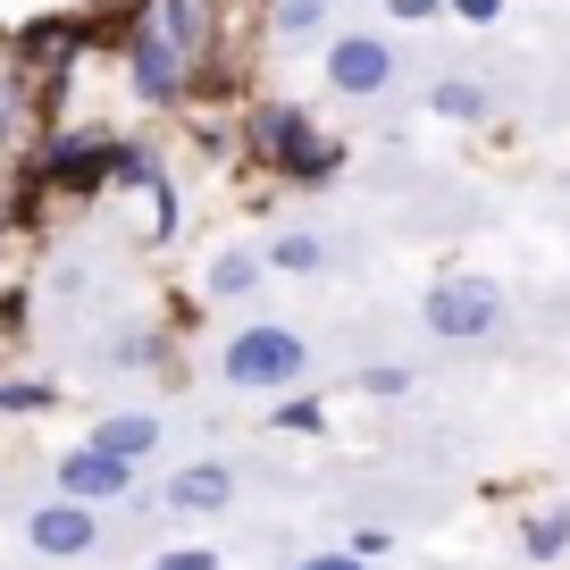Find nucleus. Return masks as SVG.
<instances>
[{"instance_id":"f257e3e1","label":"nucleus","mask_w":570,"mask_h":570,"mask_svg":"<svg viewBox=\"0 0 570 570\" xmlns=\"http://www.w3.org/2000/svg\"><path fill=\"white\" fill-rule=\"evenodd\" d=\"M218 377H227L235 394H294L311 377V344L294 336V327H277V320H252V327L227 336Z\"/></svg>"},{"instance_id":"f03ea898","label":"nucleus","mask_w":570,"mask_h":570,"mask_svg":"<svg viewBox=\"0 0 570 570\" xmlns=\"http://www.w3.org/2000/svg\"><path fill=\"white\" fill-rule=\"evenodd\" d=\"M244 142H252V160H261V168H285L294 185H320L327 168H336V151L320 142L311 109H294V101H261L252 126H244Z\"/></svg>"},{"instance_id":"7ed1b4c3","label":"nucleus","mask_w":570,"mask_h":570,"mask_svg":"<svg viewBox=\"0 0 570 570\" xmlns=\"http://www.w3.org/2000/svg\"><path fill=\"white\" fill-rule=\"evenodd\" d=\"M428 336H445V344H479L503 327V285L487 277H445V285H428V303H420Z\"/></svg>"},{"instance_id":"20e7f679","label":"nucleus","mask_w":570,"mask_h":570,"mask_svg":"<svg viewBox=\"0 0 570 570\" xmlns=\"http://www.w3.org/2000/svg\"><path fill=\"white\" fill-rule=\"evenodd\" d=\"M394 68H403V51H394L386 35H336V42H327V85L353 92V101H361V92H386Z\"/></svg>"},{"instance_id":"39448f33","label":"nucleus","mask_w":570,"mask_h":570,"mask_svg":"<svg viewBox=\"0 0 570 570\" xmlns=\"http://www.w3.org/2000/svg\"><path fill=\"white\" fill-rule=\"evenodd\" d=\"M126 68H135V92H142V101H177L194 59H185L177 42H168V26L151 18V26H135V42H126Z\"/></svg>"},{"instance_id":"423d86ee","label":"nucleus","mask_w":570,"mask_h":570,"mask_svg":"<svg viewBox=\"0 0 570 570\" xmlns=\"http://www.w3.org/2000/svg\"><path fill=\"white\" fill-rule=\"evenodd\" d=\"M126 487H135V462H126V453L76 445L68 462H59V495H76V503H109V495H126Z\"/></svg>"},{"instance_id":"0eeeda50","label":"nucleus","mask_w":570,"mask_h":570,"mask_svg":"<svg viewBox=\"0 0 570 570\" xmlns=\"http://www.w3.org/2000/svg\"><path fill=\"white\" fill-rule=\"evenodd\" d=\"M26 537H35V553H59V562H68V553L101 546V520H92L76 495H59V503H42V512L26 520Z\"/></svg>"},{"instance_id":"6e6552de","label":"nucleus","mask_w":570,"mask_h":570,"mask_svg":"<svg viewBox=\"0 0 570 570\" xmlns=\"http://www.w3.org/2000/svg\"><path fill=\"white\" fill-rule=\"evenodd\" d=\"M109 168H118V142L68 135V142H51V151H42V177H51V185H101Z\"/></svg>"},{"instance_id":"1a4fd4ad","label":"nucleus","mask_w":570,"mask_h":570,"mask_svg":"<svg viewBox=\"0 0 570 570\" xmlns=\"http://www.w3.org/2000/svg\"><path fill=\"white\" fill-rule=\"evenodd\" d=\"M235 503V470L227 462H194L168 479V512H227Z\"/></svg>"},{"instance_id":"9d476101","label":"nucleus","mask_w":570,"mask_h":570,"mask_svg":"<svg viewBox=\"0 0 570 570\" xmlns=\"http://www.w3.org/2000/svg\"><path fill=\"white\" fill-rule=\"evenodd\" d=\"M92 445H101V453H126V462H142V453L160 445V420H151V411H118V420L92 428Z\"/></svg>"},{"instance_id":"9b49d317","label":"nucleus","mask_w":570,"mask_h":570,"mask_svg":"<svg viewBox=\"0 0 570 570\" xmlns=\"http://www.w3.org/2000/svg\"><path fill=\"white\" fill-rule=\"evenodd\" d=\"M428 109H436L445 126H479V118H487L495 101H487V85H470V76H445V85L428 92Z\"/></svg>"},{"instance_id":"f8f14e48","label":"nucleus","mask_w":570,"mask_h":570,"mask_svg":"<svg viewBox=\"0 0 570 570\" xmlns=\"http://www.w3.org/2000/svg\"><path fill=\"white\" fill-rule=\"evenodd\" d=\"M151 18L168 26V42H177L185 59H202V42H210V18H202V0H160Z\"/></svg>"},{"instance_id":"ddd939ff","label":"nucleus","mask_w":570,"mask_h":570,"mask_svg":"<svg viewBox=\"0 0 570 570\" xmlns=\"http://www.w3.org/2000/svg\"><path fill=\"white\" fill-rule=\"evenodd\" d=\"M562 546H570V512H562V503H553V512H529V529H520V553H529V562H553Z\"/></svg>"},{"instance_id":"4468645a","label":"nucleus","mask_w":570,"mask_h":570,"mask_svg":"<svg viewBox=\"0 0 570 570\" xmlns=\"http://www.w3.org/2000/svg\"><path fill=\"white\" fill-rule=\"evenodd\" d=\"M261 252H218L210 261V294H252V285H261Z\"/></svg>"},{"instance_id":"2eb2a0df","label":"nucleus","mask_w":570,"mask_h":570,"mask_svg":"<svg viewBox=\"0 0 570 570\" xmlns=\"http://www.w3.org/2000/svg\"><path fill=\"white\" fill-rule=\"evenodd\" d=\"M268 261L294 268V277H311V268L327 261V244H320V235H277V244H268Z\"/></svg>"},{"instance_id":"dca6fc26","label":"nucleus","mask_w":570,"mask_h":570,"mask_svg":"<svg viewBox=\"0 0 570 570\" xmlns=\"http://www.w3.org/2000/svg\"><path fill=\"white\" fill-rule=\"evenodd\" d=\"M320 18H327V0H277V35H285V42L320 35Z\"/></svg>"},{"instance_id":"f3484780","label":"nucleus","mask_w":570,"mask_h":570,"mask_svg":"<svg viewBox=\"0 0 570 570\" xmlns=\"http://www.w3.org/2000/svg\"><path fill=\"white\" fill-rule=\"evenodd\" d=\"M361 394H411V370L403 361H377V370H361Z\"/></svg>"},{"instance_id":"a211bd4d","label":"nucleus","mask_w":570,"mask_h":570,"mask_svg":"<svg viewBox=\"0 0 570 570\" xmlns=\"http://www.w3.org/2000/svg\"><path fill=\"white\" fill-rule=\"evenodd\" d=\"M320 420H327V411L311 403V394H285V411H277V428H320Z\"/></svg>"},{"instance_id":"6ab92c4d","label":"nucleus","mask_w":570,"mask_h":570,"mask_svg":"<svg viewBox=\"0 0 570 570\" xmlns=\"http://www.w3.org/2000/svg\"><path fill=\"white\" fill-rule=\"evenodd\" d=\"M51 403V386H0V411H42Z\"/></svg>"},{"instance_id":"aec40b11","label":"nucleus","mask_w":570,"mask_h":570,"mask_svg":"<svg viewBox=\"0 0 570 570\" xmlns=\"http://www.w3.org/2000/svg\"><path fill=\"white\" fill-rule=\"evenodd\" d=\"M294 570H370V553H311V562H294Z\"/></svg>"},{"instance_id":"412c9836","label":"nucleus","mask_w":570,"mask_h":570,"mask_svg":"<svg viewBox=\"0 0 570 570\" xmlns=\"http://www.w3.org/2000/svg\"><path fill=\"white\" fill-rule=\"evenodd\" d=\"M386 9H394V18H403V26H420V18H436L445 0H386Z\"/></svg>"},{"instance_id":"4be33fe9","label":"nucleus","mask_w":570,"mask_h":570,"mask_svg":"<svg viewBox=\"0 0 570 570\" xmlns=\"http://www.w3.org/2000/svg\"><path fill=\"white\" fill-rule=\"evenodd\" d=\"M160 570H218V553H202V546L194 553H160Z\"/></svg>"},{"instance_id":"5701e85b","label":"nucleus","mask_w":570,"mask_h":570,"mask_svg":"<svg viewBox=\"0 0 570 570\" xmlns=\"http://www.w3.org/2000/svg\"><path fill=\"white\" fill-rule=\"evenodd\" d=\"M453 9H462L470 26H495V18H503V0H453Z\"/></svg>"}]
</instances>
